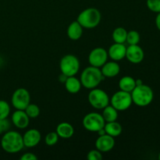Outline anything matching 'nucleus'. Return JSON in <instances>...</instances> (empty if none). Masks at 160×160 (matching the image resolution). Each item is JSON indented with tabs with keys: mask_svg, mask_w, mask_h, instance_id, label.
I'll list each match as a JSON object with an SVG mask.
<instances>
[{
	"mask_svg": "<svg viewBox=\"0 0 160 160\" xmlns=\"http://www.w3.org/2000/svg\"><path fill=\"white\" fill-rule=\"evenodd\" d=\"M159 159L160 160V152H159Z\"/></svg>",
	"mask_w": 160,
	"mask_h": 160,
	"instance_id": "nucleus-35",
	"label": "nucleus"
},
{
	"mask_svg": "<svg viewBox=\"0 0 160 160\" xmlns=\"http://www.w3.org/2000/svg\"><path fill=\"white\" fill-rule=\"evenodd\" d=\"M108 52L105 48L97 47L92 49L88 55V62L91 66L101 68L108 59Z\"/></svg>",
	"mask_w": 160,
	"mask_h": 160,
	"instance_id": "nucleus-10",
	"label": "nucleus"
},
{
	"mask_svg": "<svg viewBox=\"0 0 160 160\" xmlns=\"http://www.w3.org/2000/svg\"><path fill=\"white\" fill-rule=\"evenodd\" d=\"M104 78L105 77L102 73L101 69L90 66L83 70L80 81L83 87L91 90L98 87Z\"/></svg>",
	"mask_w": 160,
	"mask_h": 160,
	"instance_id": "nucleus-2",
	"label": "nucleus"
},
{
	"mask_svg": "<svg viewBox=\"0 0 160 160\" xmlns=\"http://www.w3.org/2000/svg\"><path fill=\"white\" fill-rule=\"evenodd\" d=\"M38 156L32 152H26L20 157V160H37Z\"/></svg>",
	"mask_w": 160,
	"mask_h": 160,
	"instance_id": "nucleus-31",
	"label": "nucleus"
},
{
	"mask_svg": "<svg viewBox=\"0 0 160 160\" xmlns=\"http://www.w3.org/2000/svg\"><path fill=\"white\" fill-rule=\"evenodd\" d=\"M143 84V82H142V81L141 79L136 80V85H140V84Z\"/></svg>",
	"mask_w": 160,
	"mask_h": 160,
	"instance_id": "nucleus-34",
	"label": "nucleus"
},
{
	"mask_svg": "<svg viewBox=\"0 0 160 160\" xmlns=\"http://www.w3.org/2000/svg\"><path fill=\"white\" fill-rule=\"evenodd\" d=\"M67 36L70 40L77 41L81 38L83 34V27L78 20L71 22L67 28Z\"/></svg>",
	"mask_w": 160,
	"mask_h": 160,
	"instance_id": "nucleus-17",
	"label": "nucleus"
},
{
	"mask_svg": "<svg viewBox=\"0 0 160 160\" xmlns=\"http://www.w3.org/2000/svg\"><path fill=\"white\" fill-rule=\"evenodd\" d=\"M64 85H65L66 90L70 94L78 93L82 87L81 81L75 76L67 77V80L64 82Z\"/></svg>",
	"mask_w": 160,
	"mask_h": 160,
	"instance_id": "nucleus-19",
	"label": "nucleus"
},
{
	"mask_svg": "<svg viewBox=\"0 0 160 160\" xmlns=\"http://www.w3.org/2000/svg\"><path fill=\"white\" fill-rule=\"evenodd\" d=\"M11 128V123L8 118L0 120V135L5 134L9 131Z\"/></svg>",
	"mask_w": 160,
	"mask_h": 160,
	"instance_id": "nucleus-29",
	"label": "nucleus"
},
{
	"mask_svg": "<svg viewBox=\"0 0 160 160\" xmlns=\"http://www.w3.org/2000/svg\"><path fill=\"white\" fill-rule=\"evenodd\" d=\"M12 123L16 128L19 129H25L28 127L30 122V118L24 110L17 109L12 114Z\"/></svg>",
	"mask_w": 160,
	"mask_h": 160,
	"instance_id": "nucleus-15",
	"label": "nucleus"
},
{
	"mask_svg": "<svg viewBox=\"0 0 160 160\" xmlns=\"http://www.w3.org/2000/svg\"><path fill=\"white\" fill-rule=\"evenodd\" d=\"M126 50L127 47L125 46L124 44L121 43H115L112 44L109 48L107 51L108 56L113 61L122 60L126 56Z\"/></svg>",
	"mask_w": 160,
	"mask_h": 160,
	"instance_id": "nucleus-14",
	"label": "nucleus"
},
{
	"mask_svg": "<svg viewBox=\"0 0 160 160\" xmlns=\"http://www.w3.org/2000/svg\"><path fill=\"white\" fill-rule=\"evenodd\" d=\"M10 113V106L6 101L0 100V120L8 118Z\"/></svg>",
	"mask_w": 160,
	"mask_h": 160,
	"instance_id": "nucleus-26",
	"label": "nucleus"
},
{
	"mask_svg": "<svg viewBox=\"0 0 160 160\" xmlns=\"http://www.w3.org/2000/svg\"><path fill=\"white\" fill-rule=\"evenodd\" d=\"M56 132L61 138L68 139L73 137V134H74V128L70 123L62 122L56 127Z\"/></svg>",
	"mask_w": 160,
	"mask_h": 160,
	"instance_id": "nucleus-18",
	"label": "nucleus"
},
{
	"mask_svg": "<svg viewBox=\"0 0 160 160\" xmlns=\"http://www.w3.org/2000/svg\"><path fill=\"white\" fill-rule=\"evenodd\" d=\"M102 154L98 149L91 150L87 156V159L88 160H102Z\"/></svg>",
	"mask_w": 160,
	"mask_h": 160,
	"instance_id": "nucleus-30",
	"label": "nucleus"
},
{
	"mask_svg": "<svg viewBox=\"0 0 160 160\" xmlns=\"http://www.w3.org/2000/svg\"><path fill=\"white\" fill-rule=\"evenodd\" d=\"M156 28H158V30L160 31V12L157 13V16L156 17Z\"/></svg>",
	"mask_w": 160,
	"mask_h": 160,
	"instance_id": "nucleus-32",
	"label": "nucleus"
},
{
	"mask_svg": "<svg viewBox=\"0 0 160 160\" xmlns=\"http://www.w3.org/2000/svg\"><path fill=\"white\" fill-rule=\"evenodd\" d=\"M101 71L105 78H114L120 72V67L117 61L106 62L101 67Z\"/></svg>",
	"mask_w": 160,
	"mask_h": 160,
	"instance_id": "nucleus-16",
	"label": "nucleus"
},
{
	"mask_svg": "<svg viewBox=\"0 0 160 160\" xmlns=\"http://www.w3.org/2000/svg\"><path fill=\"white\" fill-rule=\"evenodd\" d=\"M145 53L143 49L138 45H130L127 47L126 56L130 62L134 64H138L143 61Z\"/></svg>",
	"mask_w": 160,
	"mask_h": 160,
	"instance_id": "nucleus-11",
	"label": "nucleus"
},
{
	"mask_svg": "<svg viewBox=\"0 0 160 160\" xmlns=\"http://www.w3.org/2000/svg\"><path fill=\"white\" fill-rule=\"evenodd\" d=\"M95 148L101 152H107L111 151L115 145L114 138L107 134L99 135L95 141Z\"/></svg>",
	"mask_w": 160,
	"mask_h": 160,
	"instance_id": "nucleus-12",
	"label": "nucleus"
},
{
	"mask_svg": "<svg viewBox=\"0 0 160 160\" xmlns=\"http://www.w3.org/2000/svg\"><path fill=\"white\" fill-rule=\"evenodd\" d=\"M146 5L152 12L156 13L160 12V0H147Z\"/></svg>",
	"mask_w": 160,
	"mask_h": 160,
	"instance_id": "nucleus-28",
	"label": "nucleus"
},
{
	"mask_svg": "<svg viewBox=\"0 0 160 160\" xmlns=\"http://www.w3.org/2000/svg\"><path fill=\"white\" fill-rule=\"evenodd\" d=\"M25 112L27 113V115L29 117L30 119H35L40 114V109H39L38 106L36 104H32V103H30L24 109Z\"/></svg>",
	"mask_w": 160,
	"mask_h": 160,
	"instance_id": "nucleus-24",
	"label": "nucleus"
},
{
	"mask_svg": "<svg viewBox=\"0 0 160 160\" xmlns=\"http://www.w3.org/2000/svg\"><path fill=\"white\" fill-rule=\"evenodd\" d=\"M42 134L37 129H29L23 135V141L24 147L27 148H34L37 146L41 142Z\"/></svg>",
	"mask_w": 160,
	"mask_h": 160,
	"instance_id": "nucleus-13",
	"label": "nucleus"
},
{
	"mask_svg": "<svg viewBox=\"0 0 160 160\" xmlns=\"http://www.w3.org/2000/svg\"><path fill=\"white\" fill-rule=\"evenodd\" d=\"M136 87V80L130 76H124L119 81V88L120 90L131 93Z\"/></svg>",
	"mask_w": 160,
	"mask_h": 160,
	"instance_id": "nucleus-21",
	"label": "nucleus"
},
{
	"mask_svg": "<svg viewBox=\"0 0 160 160\" xmlns=\"http://www.w3.org/2000/svg\"><path fill=\"white\" fill-rule=\"evenodd\" d=\"M127 35H128L127 30L122 27H118L112 31V38L115 43L124 44L127 40Z\"/></svg>",
	"mask_w": 160,
	"mask_h": 160,
	"instance_id": "nucleus-23",
	"label": "nucleus"
},
{
	"mask_svg": "<svg viewBox=\"0 0 160 160\" xmlns=\"http://www.w3.org/2000/svg\"><path fill=\"white\" fill-rule=\"evenodd\" d=\"M61 73L67 77L75 76L79 72L80 61L77 56L72 54H67L61 59L59 62Z\"/></svg>",
	"mask_w": 160,
	"mask_h": 160,
	"instance_id": "nucleus-6",
	"label": "nucleus"
},
{
	"mask_svg": "<svg viewBox=\"0 0 160 160\" xmlns=\"http://www.w3.org/2000/svg\"><path fill=\"white\" fill-rule=\"evenodd\" d=\"M1 147L8 153H17L24 147L23 135L16 131H9L2 134L1 139Z\"/></svg>",
	"mask_w": 160,
	"mask_h": 160,
	"instance_id": "nucleus-1",
	"label": "nucleus"
},
{
	"mask_svg": "<svg viewBox=\"0 0 160 160\" xmlns=\"http://www.w3.org/2000/svg\"><path fill=\"white\" fill-rule=\"evenodd\" d=\"M102 15L98 9L94 7L87 8L80 12L77 20L78 23L86 29H92L100 23Z\"/></svg>",
	"mask_w": 160,
	"mask_h": 160,
	"instance_id": "nucleus-4",
	"label": "nucleus"
},
{
	"mask_svg": "<svg viewBox=\"0 0 160 160\" xmlns=\"http://www.w3.org/2000/svg\"><path fill=\"white\" fill-rule=\"evenodd\" d=\"M140 34L138 31H128V35H127V40L126 42L130 45H138L139 42H140Z\"/></svg>",
	"mask_w": 160,
	"mask_h": 160,
	"instance_id": "nucleus-25",
	"label": "nucleus"
},
{
	"mask_svg": "<svg viewBox=\"0 0 160 160\" xmlns=\"http://www.w3.org/2000/svg\"><path fill=\"white\" fill-rule=\"evenodd\" d=\"M11 103L16 109L24 110L31 103V95L26 88H20L14 91L11 98Z\"/></svg>",
	"mask_w": 160,
	"mask_h": 160,
	"instance_id": "nucleus-9",
	"label": "nucleus"
},
{
	"mask_svg": "<svg viewBox=\"0 0 160 160\" xmlns=\"http://www.w3.org/2000/svg\"><path fill=\"white\" fill-rule=\"evenodd\" d=\"M59 135L57 133L52 131V132H49L45 135V142L48 146H52L55 145L59 141Z\"/></svg>",
	"mask_w": 160,
	"mask_h": 160,
	"instance_id": "nucleus-27",
	"label": "nucleus"
},
{
	"mask_svg": "<svg viewBox=\"0 0 160 160\" xmlns=\"http://www.w3.org/2000/svg\"><path fill=\"white\" fill-rule=\"evenodd\" d=\"M67 77L66 76L65 74H63V73H61L59 77V81H61V82L64 83L66 81V80H67Z\"/></svg>",
	"mask_w": 160,
	"mask_h": 160,
	"instance_id": "nucleus-33",
	"label": "nucleus"
},
{
	"mask_svg": "<svg viewBox=\"0 0 160 160\" xmlns=\"http://www.w3.org/2000/svg\"><path fill=\"white\" fill-rule=\"evenodd\" d=\"M104 130L106 131V134H109V135L112 136L113 138L120 136L121 134L122 131H123V128H122L121 124L120 123H118L117 120L116 121L106 123L104 127Z\"/></svg>",
	"mask_w": 160,
	"mask_h": 160,
	"instance_id": "nucleus-20",
	"label": "nucleus"
},
{
	"mask_svg": "<svg viewBox=\"0 0 160 160\" xmlns=\"http://www.w3.org/2000/svg\"><path fill=\"white\" fill-rule=\"evenodd\" d=\"M82 124L84 129L90 132H98L100 130L104 128L106 121L102 114L92 112L84 116L82 120Z\"/></svg>",
	"mask_w": 160,
	"mask_h": 160,
	"instance_id": "nucleus-7",
	"label": "nucleus"
},
{
	"mask_svg": "<svg viewBox=\"0 0 160 160\" xmlns=\"http://www.w3.org/2000/svg\"><path fill=\"white\" fill-rule=\"evenodd\" d=\"M88 99L89 104L96 109H103L110 103V98L108 94L102 89L97 88L91 89Z\"/></svg>",
	"mask_w": 160,
	"mask_h": 160,
	"instance_id": "nucleus-5",
	"label": "nucleus"
},
{
	"mask_svg": "<svg viewBox=\"0 0 160 160\" xmlns=\"http://www.w3.org/2000/svg\"><path fill=\"white\" fill-rule=\"evenodd\" d=\"M110 103L117 111L127 110L133 103L131 93L122 90L118 91L111 97Z\"/></svg>",
	"mask_w": 160,
	"mask_h": 160,
	"instance_id": "nucleus-8",
	"label": "nucleus"
},
{
	"mask_svg": "<svg viewBox=\"0 0 160 160\" xmlns=\"http://www.w3.org/2000/svg\"><path fill=\"white\" fill-rule=\"evenodd\" d=\"M132 102L139 107H145L151 104L154 98V93L151 88L146 84L136 85L131 92Z\"/></svg>",
	"mask_w": 160,
	"mask_h": 160,
	"instance_id": "nucleus-3",
	"label": "nucleus"
},
{
	"mask_svg": "<svg viewBox=\"0 0 160 160\" xmlns=\"http://www.w3.org/2000/svg\"><path fill=\"white\" fill-rule=\"evenodd\" d=\"M102 116L103 119L106 121V123L116 121L117 120V118H118V111L112 106L108 105L107 106H106L102 109Z\"/></svg>",
	"mask_w": 160,
	"mask_h": 160,
	"instance_id": "nucleus-22",
	"label": "nucleus"
}]
</instances>
